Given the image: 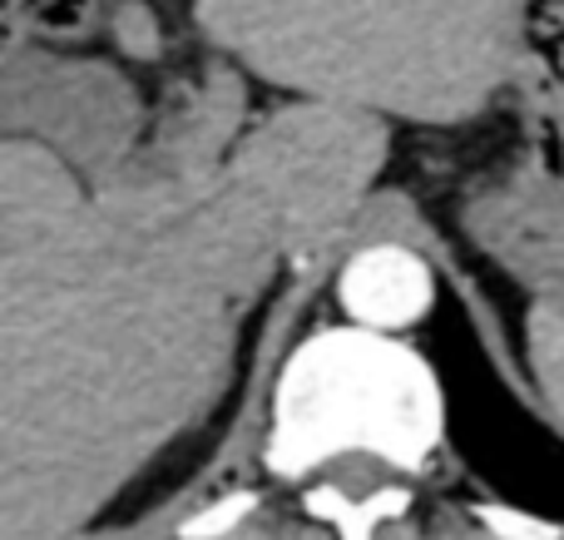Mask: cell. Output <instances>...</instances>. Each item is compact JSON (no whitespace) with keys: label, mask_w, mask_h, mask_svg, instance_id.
<instances>
[{"label":"cell","mask_w":564,"mask_h":540,"mask_svg":"<svg viewBox=\"0 0 564 540\" xmlns=\"http://www.w3.org/2000/svg\"><path fill=\"white\" fill-rule=\"evenodd\" d=\"M436 436V387L401 347L371 337H322L288 367L278 402V466L317 462L341 446H377L416 462Z\"/></svg>","instance_id":"6da1fadb"},{"label":"cell","mask_w":564,"mask_h":540,"mask_svg":"<svg viewBox=\"0 0 564 540\" xmlns=\"http://www.w3.org/2000/svg\"><path fill=\"white\" fill-rule=\"evenodd\" d=\"M341 303L361 317V323L377 327H397L411 323V317L426 313L431 303V278L426 268L416 263L401 248H371L341 278Z\"/></svg>","instance_id":"7a4b0ae2"},{"label":"cell","mask_w":564,"mask_h":540,"mask_svg":"<svg viewBox=\"0 0 564 540\" xmlns=\"http://www.w3.org/2000/svg\"><path fill=\"white\" fill-rule=\"evenodd\" d=\"M248 511V496H234V501H224V506H214L208 516H198V521H188L184 526V536L188 540H204V536H218V531H228V526L238 521V516Z\"/></svg>","instance_id":"3957f363"},{"label":"cell","mask_w":564,"mask_h":540,"mask_svg":"<svg viewBox=\"0 0 564 540\" xmlns=\"http://www.w3.org/2000/svg\"><path fill=\"white\" fill-rule=\"evenodd\" d=\"M490 526H496V531H506V536H516V540H555L550 526L525 521V516H516V511H490Z\"/></svg>","instance_id":"277c9868"}]
</instances>
